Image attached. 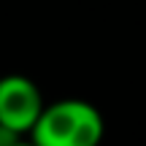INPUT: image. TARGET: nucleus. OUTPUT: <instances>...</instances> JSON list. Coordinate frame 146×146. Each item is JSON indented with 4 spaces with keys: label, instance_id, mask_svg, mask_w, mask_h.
I'll list each match as a JSON object with an SVG mask.
<instances>
[{
    "label": "nucleus",
    "instance_id": "3",
    "mask_svg": "<svg viewBox=\"0 0 146 146\" xmlns=\"http://www.w3.org/2000/svg\"><path fill=\"white\" fill-rule=\"evenodd\" d=\"M11 146H35V143H22V141H16V143H11Z\"/></svg>",
    "mask_w": 146,
    "mask_h": 146
},
{
    "label": "nucleus",
    "instance_id": "1",
    "mask_svg": "<svg viewBox=\"0 0 146 146\" xmlns=\"http://www.w3.org/2000/svg\"><path fill=\"white\" fill-rule=\"evenodd\" d=\"M103 141V116L87 100H57L43 106L30 143L35 146H98Z\"/></svg>",
    "mask_w": 146,
    "mask_h": 146
},
{
    "label": "nucleus",
    "instance_id": "2",
    "mask_svg": "<svg viewBox=\"0 0 146 146\" xmlns=\"http://www.w3.org/2000/svg\"><path fill=\"white\" fill-rule=\"evenodd\" d=\"M43 111V98L35 81L27 76H3L0 78V127L25 135L35 127Z\"/></svg>",
    "mask_w": 146,
    "mask_h": 146
}]
</instances>
